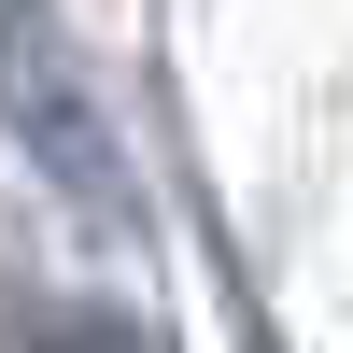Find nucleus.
<instances>
[{
    "label": "nucleus",
    "mask_w": 353,
    "mask_h": 353,
    "mask_svg": "<svg viewBox=\"0 0 353 353\" xmlns=\"http://www.w3.org/2000/svg\"><path fill=\"white\" fill-rule=\"evenodd\" d=\"M0 99H14V128L43 141V170L85 198V212H113V198H128V170H113V128L71 99V57H57V28H43V14H14V28H0Z\"/></svg>",
    "instance_id": "f257e3e1"
}]
</instances>
